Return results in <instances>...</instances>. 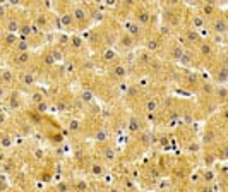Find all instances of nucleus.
Masks as SVG:
<instances>
[{"instance_id":"obj_31","label":"nucleus","mask_w":228,"mask_h":192,"mask_svg":"<svg viewBox=\"0 0 228 192\" xmlns=\"http://www.w3.org/2000/svg\"><path fill=\"white\" fill-rule=\"evenodd\" d=\"M34 21H36V24H34V26L38 28V29H40V28H45L48 24V21H46V17H45L43 14H40V15H36V19H34Z\"/></svg>"},{"instance_id":"obj_12","label":"nucleus","mask_w":228,"mask_h":192,"mask_svg":"<svg viewBox=\"0 0 228 192\" xmlns=\"http://www.w3.org/2000/svg\"><path fill=\"white\" fill-rule=\"evenodd\" d=\"M17 41H19V38L15 36V34L5 33L4 36H2V40H0V45H2V46H14Z\"/></svg>"},{"instance_id":"obj_44","label":"nucleus","mask_w":228,"mask_h":192,"mask_svg":"<svg viewBox=\"0 0 228 192\" xmlns=\"http://www.w3.org/2000/svg\"><path fill=\"white\" fill-rule=\"evenodd\" d=\"M110 192H118V189H110Z\"/></svg>"},{"instance_id":"obj_45","label":"nucleus","mask_w":228,"mask_h":192,"mask_svg":"<svg viewBox=\"0 0 228 192\" xmlns=\"http://www.w3.org/2000/svg\"><path fill=\"white\" fill-rule=\"evenodd\" d=\"M0 50H2V45H0Z\"/></svg>"},{"instance_id":"obj_22","label":"nucleus","mask_w":228,"mask_h":192,"mask_svg":"<svg viewBox=\"0 0 228 192\" xmlns=\"http://www.w3.org/2000/svg\"><path fill=\"white\" fill-rule=\"evenodd\" d=\"M117 59V52H115L113 48H107L103 52V62H113V60Z\"/></svg>"},{"instance_id":"obj_5","label":"nucleus","mask_w":228,"mask_h":192,"mask_svg":"<svg viewBox=\"0 0 228 192\" xmlns=\"http://www.w3.org/2000/svg\"><path fill=\"white\" fill-rule=\"evenodd\" d=\"M19 28H21V22H19L15 17H5V21H4L5 33L15 34V33H19Z\"/></svg>"},{"instance_id":"obj_37","label":"nucleus","mask_w":228,"mask_h":192,"mask_svg":"<svg viewBox=\"0 0 228 192\" xmlns=\"http://www.w3.org/2000/svg\"><path fill=\"white\" fill-rule=\"evenodd\" d=\"M202 178H204V182H208V184H211V182L214 180V173H213V172H206Z\"/></svg>"},{"instance_id":"obj_25","label":"nucleus","mask_w":228,"mask_h":192,"mask_svg":"<svg viewBox=\"0 0 228 192\" xmlns=\"http://www.w3.org/2000/svg\"><path fill=\"white\" fill-rule=\"evenodd\" d=\"M50 53H52V57H53V60H55V62L64 60V50L60 46H53L52 50H50Z\"/></svg>"},{"instance_id":"obj_3","label":"nucleus","mask_w":228,"mask_h":192,"mask_svg":"<svg viewBox=\"0 0 228 192\" xmlns=\"http://www.w3.org/2000/svg\"><path fill=\"white\" fill-rule=\"evenodd\" d=\"M125 33L129 34L130 38H134V40L137 41L141 36H142L144 28H142V26H139V24H137L136 21H132V19H130V21L125 22Z\"/></svg>"},{"instance_id":"obj_18","label":"nucleus","mask_w":228,"mask_h":192,"mask_svg":"<svg viewBox=\"0 0 228 192\" xmlns=\"http://www.w3.org/2000/svg\"><path fill=\"white\" fill-rule=\"evenodd\" d=\"M125 74H127V70H125L124 65H113L112 67V76H113V77L122 79V77H125Z\"/></svg>"},{"instance_id":"obj_40","label":"nucleus","mask_w":228,"mask_h":192,"mask_svg":"<svg viewBox=\"0 0 228 192\" xmlns=\"http://www.w3.org/2000/svg\"><path fill=\"white\" fill-rule=\"evenodd\" d=\"M103 155H105V158H107V159H113V158H115V153H113V149H107V151H105Z\"/></svg>"},{"instance_id":"obj_19","label":"nucleus","mask_w":228,"mask_h":192,"mask_svg":"<svg viewBox=\"0 0 228 192\" xmlns=\"http://www.w3.org/2000/svg\"><path fill=\"white\" fill-rule=\"evenodd\" d=\"M59 19H60V24H62L64 28H72L74 21H72V17H70V14L64 12V14H60V15H59Z\"/></svg>"},{"instance_id":"obj_36","label":"nucleus","mask_w":228,"mask_h":192,"mask_svg":"<svg viewBox=\"0 0 228 192\" xmlns=\"http://www.w3.org/2000/svg\"><path fill=\"white\" fill-rule=\"evenodd\" d=\"M43 62L46 63V65H53V63H55V60H53V57H52V53H50V52L43 55Z\"/></svg>"},{"instance_id":"obj_29","label":"nucleus","mask_w":228,"mask_h":192,"mask_svg":"<svg viewBox=\"0 0 228 192\" xmlns=\"http://www.w3.org/2000/svg\"><path fill=\"white\" fill-rule=\"evenodd\" d=\"M94 139L98 141V142H105V141L108 139V132H107V130H105V129H99L98 132H96Z\"/></svg>"},{"instance_id":"obj_10","label":"nucleus","mask_w":228,"mask_h":192,"mask_svg":"<svg viewBox=\"0 0 228 192\" xmlns=\"http://www.w3.org/2000/svg\"><path fill=\"white\" fill-rule=\"evenodd\" d=\"M29 60H31V55H29V52H26V53H17L12 62H14V65H17V67H24V65H28Z\"/></svg>"},{"instance_id":"obj_13","label":"nucleus","mask_w":228,"mask_h":192,"mask_svg":"<svg viewBox=\"0 0 228 192\" xmlns=\"http://www.w3.org/2000/svg\"><path fill=\"white\" fill-rule=\"evenodd\" d=\"M21 82L24 86H28V88H31V86L34 84V76L31 70H22L21 72Z\"/></svg>"},{"instance_id":"obj_39","label":"nucleus","mask_w":228,"mask_h":192,"mask_svg":"<svg viewBox=\"0 0 228 192\" xmlns=\"http://www.w3.org/2000/svg\"><path fill=\"white\" fill-rule=\"evenodd\" d=\"M12 144V139H11V136H5V137H2V146H5V148H7V146H11Z\"/></svg>"},{"instance_id":"obj_43","label":"nucleus","mask_w":228,"mask_h":192,"mask_svg":"<svg viewBox=\"0 0 228 192\" xmlns=\"http://www.w3.org/2000/svg\"><path fill=\"white\" fill-rule=\"evenodd\" d=\"M4 96H5V91H4V89H2V88H0V100H2Z\"/></svg>"},{"instance_id":"obj_21","label":"nucleus","mask_w":228,"mask_h":192,"mask_svg":"<svg viewBox=\"0 0 228 192\" xmlns=\"http://www.w3.org/2000/svg\"><path fill=\"white\" fill-rule=\"evenodd\" d=\"M15 52H17V53L29 52V43H28L26 40H19L17 43H15Z\"/></svg>"},{"instance_id":"obj_14","label":"nucleus","mask_w":228,"mask_h":192,"mask_svg":"<svg viewBox=\"0 0 228 192\" xmlns=\"http://www.w3.org/2000/svg\"><path fill=\"white\" fill-rule=\"evenodd\" d=\"M160 107L158 100L156 98H147L146 103H144V111H147V113H153V111H156Z\"/></svg>"},{"instance_id":"obj_17","label":"nucleus","mask_w":228,"mask_h":192,"mask_svg":"<svg viewBox=\"0 0 228 192\" xmlns=\"http://www.w3.org/2000/svg\"><path fill=\"white\" fill-rule=\"evenodd\" d=\"M206 24V21H204V17H202L201 14H194L192 15V29H201L202 26Z\"/></svg>"},{"instance_id":"obj_28","label":"nucleus","mask_w":228,"mask_h":192,"mask_svg":"<svg viewBox=\"0 0 228 192\" xmlns=\"http://www.w3.org/2000/svg\"><path fill=\"white\" fill-rule=\"evenodd\" d=\"M57 190L59 192H72V185L69 184V182H59V184H57Z\"/></svg>"},{"instance_id":"obj_35","label":"nucleus","mask_w":228,"mask_h":192,"mask_svg":"<svg viewBox=\"0 0 228 192\" xmlns=\"http://www.w3.org/2000/svg\"><path fill=\"white\" fill-rule=\"evenodd\" d=\"M139 62L144 65V63H151V62H153V59H151V55H149V53H146V52H144V53H141V55H139Z\"/></svg>"},{"instance_id":"obj_30","label":"nucleus","mask_w":228,"mask_h":192,"mask_svg":"<svg viewBox=\"0 0 228 192\" xmlns=\"http://www.w3.org/2000/svg\"><path fill=\"white\" fill-rule=\"evenodd\" d=\"M214 141V130H206L202 136V142L204 144H211Z\"/></svg>"},{"instance_id":"obj_8","label":"nucleus","mask_w":228,"mask_h":192,"mask_svg":"<svg viewBox=\"0 0 228 192\" xmlns=\"http://www.w3.org/2000/svg\"><path fill=\"white\" fill-rule=\"evenodd\" d=\"M214 12H216V7H214V4H209V2H206V4L201 5V15L204 19H213L214 17Z\"/></svg>"},{"instance_id":"obj_33","label":"nucleus","mask_w":228,"mask_h":192,"mask_svg":"<svg viewBox=\"0 0 228 192\" xmlns=\"http://www.w3.org/2000/svg\"><path fill=\"white\" fill-rule=\"evenodd\" d=\"M105 172V166L99 165V163H94V165H91V173L93 175H101Z\"/></svg>"},{"instance_id":"obj_34","label":"nucleus","mask_w":228,"mask_h":192,"mask_svg":"<svg viewBox=\"0 0 228 192\" xmlns=\"http://www.w3.org/2000/svg\"><path fill=\"white\" fill-rule=\"evenodd\" d=\"M79 129H81V122H79V120H76V118H74V120H70V122H69V130L77 132Z\"/></svg>"},{"instance_id":"obj_27","label":"nucleus","mask_w":228,"mask_h":192,"mask_svg":"<svg viewBox=\"0 0 228 192\" xmlns=\"http://www.w3.org/2000/svg\"><path fill=\"white\" fill-rule=\"evenodd\" d=\"M201 91L204 93V94H208V96H213L214 84H211V82H202V84H201Z\"/></svg>"},{"instance_id":"obj_7","label":"nucleus","mask_w":228,"mask_h":192,"mask_svg":"<svg viewBox=\"0 0 228 192\" xmlns=\"http://www.w3.org/2000/svg\"><path fill=\"white\" fill-rule=\"evenodd\" d=\"M228 77V69L225 63H221L220 67H218V70H214V81L218 82V84H223L225 81H226Z\"/></svg>"},{"instance_id":"obj_26","label":"nucleus","mask_w":228,"mask_h":192,"mask_svg":"<svg viewBox=\"0 0 228 192\" xmlns=\"http://www.w3.org/2000/svg\"><path fill=\"white\" fill-rule=\"evenodd\" d=\"M139 129H141L139 118H137V117H130V120H129V130H130V132H137Z\"/></svg>"},{"instance_id":"obj_15","label":"nucleus","mask_w":228,"mask_h":192,"mask_svg":"<svg viewBox=\"0 0 228 192\" xmlns=\"http://www.w3.org/2000/svg\"><path fill=\"white\" fill-rule=\"evenodd\" d=\"M185 38H187V43H195V45L201 43V34H199L195 29H187Z\"/></svg>"},{"instance_id":"obj_38","label":"nucleus","mask_w":228,"mask_h":192,"mask_svg":"<svg viewBox=\"0 0 228 192\" xmlns=\"http://www.w3.org/2000/svg\"><path fill=\"white\" fill-rule=\"evenodd\" d=\"M45 110H46V101L36 103V111H40V113H45Z\"/></svg>"},{"instance_id":"obj_9","label":"nucleus","mask_w":228,"mask_h":192,"mask_svg":"<svg viewBox=\"0 0 228 192\" xmlns=\"http://www.w3.org/2000/svg\"><path fill=\"white\" fill-rule=\"evenodd\" d=\"M0 82H2L4 86L12 84V82H14V72L9 70V69H2L0 70Z\"/></svg>"},{"instance_id":"obj_11","label":"nucleus","mask_w":228,"mask_h":192,"mask_svg":"<svg viewBox=\"0 0 228 192\" xmlns=\"http://www.w3.org/2000/svg\"><path fill=\"white\" fill-rule=\"evenodd\" d=\"M120 46L125 48V50H130V48L136 46V40H134V38H130L127 33H124L120 36Z\"/></svg>"},{"instance_id":"obj_23","label":"nucleus","mask_w":228,"mask_h":192,"mask_svg":"<svg viewBox=\"0 0 228 192\" xmlns=\"http://www.w3.org/2000/svg\"><path fill=\"white\" fill-rule=\"evenodd\" d=\"M79 100H81L84 105H91L93 103V93L89 91V89H84V91L79 94Z\"/></svg>"},{"instance_id":"obj_16","label":"nucleus","mask_w":228,"mask_h":192,"mask_svg":"<svg viewBox=\"0 0 228 192\" xmlns=\"http://www.w3.org/2000/svg\"><path fill=\"white\" fill-rule=\"evenodd\" d=\"M184 46L182 45H173V48H172V52H170V59H173V60H180L182 59V55H184Z\"/></svg>"},{"instance_id":"obj_4","label":"nucleus","mask_w":228,"mask_h":192,"mask_svg":"<svg viewBox=\"0 0 228 192\" xmlns=\"http://www.w3.org/2000/svg\"><path fill=\"white\" fill-rule=\"evenodd\" d=\"M151 19H153V15H151V12L147 11V9H144V7H137L136 9V19H134V21H136L139 26H142V28L149 26Z\"/></svg>"},{"instance_id":"obj_1","label":"nucleus","mask_w":228,"mask_h":192,"mask_svg":"<svg viewBox=\"0 0 228 192\" xmlns=\"http://www.w3.org/2000/svg\"><path fill=\"white\" fill-rule=\"evenodd\" d=\"M209 28H211V31H213L214 34H226V31H228V24H226V19L223 17V15H214L213 17V21H211V24H209Z\"/></svg>"},{"instance_id":"obj_32","label":"nucleus","mask_w":228,"mask_h":192,"mask_svg":"<svg viewBox=\"0 0 228 192\" xmlns=\"http://www.w3.org/2000/svg\"><path fill=\"white\" fill-rule=\"evenodd\" d=\"M160 48V38H151L149 41H147V50H158Z\"/></svg>"},{"instance_id":"obj_24","label":"nucleus","mask_w":228,"mask_h":192,"mask_svg":"<svg viewBox=\"0 0 228 192\" xmlns=\"http://www.w3.org/2000/svg\"><path fill=\"white\" fill-rule=\"evenodd\" d=\"M82 43H84V41H82L79 36H70V38H69V46H72L74 50H81V48H82Z\"/></svg>"},{"instance_id":"obj_6","label":"nucleus","mask_w":228,"mask_h":192,"mask_svg":"<svg viewBox=\"0 0 228 192\" xmlns=\"http://www.w3.org/2000/svg\"><path fill=\"white\" fill-rule=\"evenodd\" d=\"M226 88H225V84H216L214 86V91H213V96L216 98V103H225L226 101Z\"/></svg>"},{"instance_id":"obj_20","label":"nucleus","mask_w":228,"mask_h":192,"mask_svg":"<svg viewBox=\"0 0 228 192\" xmlns=\"http://www.w3.org/2000/svg\"><path fill=\"white\" fill-rule=\"evenodd\" d=\"M199 53H201V57H209L211 53H213V50H211V45H209V43H204V41H201V43H199Z\"/></svg>"},{"instance_id":"obj_42","label":"nucleus","mask_w":228,"mask_h":192,"mask_svg":"<svg viewBox=\"0 0 228 192\" xmlns=\"http://www.w3.org/2000/svg\"><path fill=\"white\" fill-rule=\"evenodd\" d=\"M5 17V7H0V19Z\"/></svg>"},{"instance_id":"obj_41","label":"nucleus","mask_w":228,"mask_h":192,"mask_svg":"<svg viewBox=\"0 0 228 192\" xmlns=\"http://www.w3.org/2000/svg\"><path fill=\"white\" fill-rule=\"evenodd\" d=\"M5 122H7V118H5V113H4V111H0V127L5 125Z\"/></svg>"},{"instance_id":"obj_2","label":"nucleus","mask_w":228,"mask_h":192,"mask_svg":"<svg viewBox=\"0 0 228 192\" xmlns=\"http://www.w3.org/2000/svg\"><path fill=\"white\" fill-rule=\"evenodd\" d=\"M70 17H72L74 22H77V24H86L88 19H89V14H88V11L84 9V5H72Z\"/></svg>"}]
</instances>
